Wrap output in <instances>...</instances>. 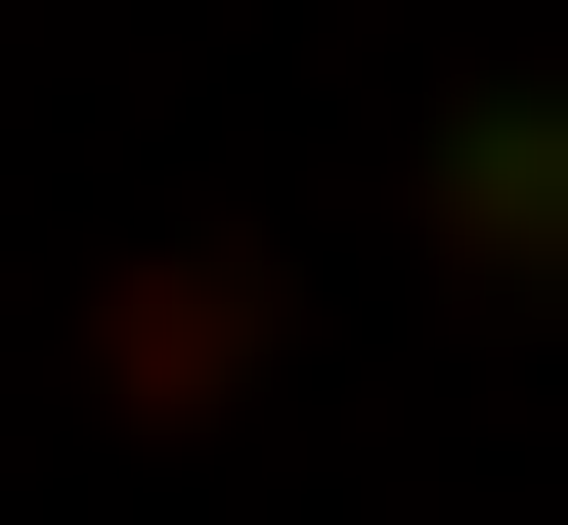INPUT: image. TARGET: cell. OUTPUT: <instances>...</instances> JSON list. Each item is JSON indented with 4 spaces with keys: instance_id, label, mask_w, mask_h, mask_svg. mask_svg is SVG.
Wrapping results in <instances>:
<instances>
[{
    "instance_id": "6da1fadb",
    "label": "cell",
    "mask_w": 568,
    "mask_h": 525,
    "mask_svg": "<svg viewBox=\"0 0 568 525\" xmlns=\"http://www.w3.org/2000/svg\"><path fill=\"white\" fill-rule=\"evenodd\" d=\"M394 220L481 263V306H568V88H437V175H394Z\"/></svg>"
}]
</instances>
